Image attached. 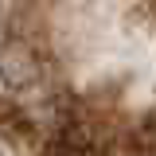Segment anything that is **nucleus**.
Returning <instances> with one entry per match:
<instances>
[{
    "label": "nucleus",
    "instance_id": "nucleus-1",
    "mask_svg": "<svg viewBox=\"0 0 156 156\" xmlns=\"http://www.w3.org/2000/svg\"><path fill=\"white\" fill-rule=\"evenodd\" d=\"M55 98V70L39 39H0V101L12 105H43Z\"/></svg>",
    "mask_w": 156,
    "mask_h": 156
}]
</instances>
